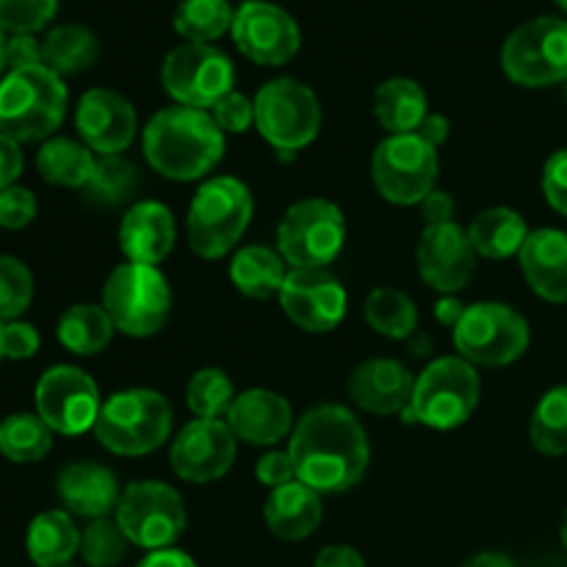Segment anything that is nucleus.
Listing matches in <instances>:
<instances>
[{
    "mask_svg": "<svg viewBox=\"0 0 567 567\" xmlns=\"http://www.w3.org/2000/svg\"><path fill=\"white\" fill-rule=\"evenodd\" d=\"M343 244L347 216L330 199H299L277 227V252L293 269H327L341 255Z\"/></svg>",
    "mask_w": 567,
    "mask_h": 567,
    "instance_id": "obj_8",
    "label": "nucleus"
},
{
    "mask_svg": "<svg viewBox=\"0 0 567 567\" xmlns=\"http://www.w3.org/2000/svg\"><path fill=\"white\" fill-rule=\"evenodd\" d=\"M563 543H565V548H567V513H565V520H563Z\"/></svg>",
    "mask_w": 567,
    "mask_h": 567,
    "instance_id": "obj_57",
    "label": "nucleus"
},
{
    "mask_svg": "<svg viewBox=\"0 0 567 567\" xmlns=\"http://www.w3.org/2000/svg\"><path fill=\"white\" fill-rule=\"evenodd\" d=\"M172 408L150 388H127L103 404L94 424L100 446L120 457H142L169 441Z\"/></svg>",
    "mask_w": 567,
    "mask_h": 567,
    "instance_id": "obj_5",
    "label": "nucleus"
},
{
    "mask_svg": "<svg viewBox=\"0 0 567 567\" xmlns=\"http://www.w3.org/2000/svg\"><path fill=\"white\" fill-rule=\"evenodd\" d=\"M97 158L92 150L72 138H48L37 155V169L53 186L86 188Z\"/></svg>",
    "mask_w": 567,
    "mask_h": 567,
    "instance_id": "obj_31",
    "label": "nucleus"
},
{
    "mask_svg": "<svg viewBox=\"0 0 567 567\" xmlns=\"http://www.w3.org/2000/svg\"><path fill=\"white\" fill-rule=\"evenodd\" d=\"M233 9L227 0H183L175 11V31L192 44H210L233 28Z\"/></svg>",
    "mask_w": 567,
    "mask_h": 567,
    "instance_id": "obj_36",
    "label": "nucleus"
},
{
    "mask_svg": "<svg viewBox=\"0 0 567 567\" xmlns=\"http://www.w3.org/2000/svg\"><path fill=\"white\" fill-rule=\"evenodd\" d=\"M59 0H0V31L33 33L53 20Z\"/></svg>",
    "mask_w": 567,
    "mask_h": 567,
    "instance_id": "obj_42",
    "label": "nucleus"
},
{
    "mask_svg": "<svg viewBox=\"0 0 567 567\" xmlns=\"http://www.w3.org/2000/svg\"><path fill=\"white\" fill-rule=\"evenodd\" d=\"M415 133H419L424 142H430L432 147H441V144L449 138V120L441 114H430L424 122H421V127Z\"/></svg>",
    "mask_w": 567,
    "mask_h": 567,
    "instance_id": "obj_53",
    "label": "nucleus"
},
{
    "mask_svg": "<svg viewBox=\"0 0 567 567\" xmlns=\"http://www.w3.org/2000/svg\"><path fill=\"white\" fill-rule=\"evenodd\" d=\"M64 567H70V565H64Z\"/></svg>",
    "mask_w": 567,
    "mask_h": 567,
    "instance_id": "obj_60",
    "label": "nucleus"
},
{
    "mask_svg": "<svg viewBox=\"0 0 567 567\" xmlns=\"http://www.w3.org/2000/svg\"><path fill=\"white\" fill-rule=\"evenodd\" d=\"M421 210H424V219L426 225H443V221H452L454 216V199L452 194L446 192H432L430 197L421 203Z\"/></svg>",
    "mask_w": 567,
    "mask_h": 567,
    "instance_id": "obj_50",
    "label": "nucleus"
},
{
    "mask_svg": "<svg viewBox=\"0 0 567 567\" xmlns=\"http://www.w3.org/2000/svg\"><path fill=\"white\" fill-rule=\"evenodd\" d=\"M374 116L391 136L415 133L430 116L424 89L410 78H391L374 94Z\"/></svg>",
    "mask_w": 567,
    "mask_h": 567,
    "instance_id": "obj_27",
    "label": "nucleus"
},
{
    "mask_svg": "<svg viewBox=\"0 0 567 567\" xmlns=\"http://www.w3.org/2000/svg\"><path fill=\"white\" fill-rule=\"evenodd\" d=\"M288 319L305 332H332L347 316V291L327 269H291L280 288Z\"/></svg>",
    "mask_w": 567,
    "mask_h": 567,
    "instance_id": "obj_18",
    "label": "nucleus"
},
{
    "mask_svg": "<svg viewBox=\"0 0 567 567\" xmlns=\"http://www.w3.org/2000/svg\"><path fill=\"white\" fill-rule=\"evenodd\" d=\"M255 127L280 155L291 158L321 131V105L313 89L297 78H277L255 94Z\"/></svg>",
    "mask_w": 567,
    "mask_h": 567,
    "instance_id": "obj_9",
    "label": "nucleus"
},
{
    "mask_svg": "<svg viewBox=\"0 0 567 567\" xmlns=\"http://www.w3.org/2000/svg\"><path fill=\"white\" fill-rule=\"evenodd\" d=\"M264 515L271 535H277L280 540H305V537H310L319 529L321 515H324L321 493H316L313 487L297 480L291 485H282L269 493Z\"/></svg>",
    "mask_w": 567,
    "mask_h": 567,
    "instance_id": "obj_26",
    "label": "nucleus"
},
{
    "mask_svg": "<svg viewBox=\"0 0 567 567\" xmlns=\"http://www.w3.org/2000/svg\"><path fill=\"white\" fill-rule=\"evenodd\" d=\"M236 391L221 369H199L186 385V404L197 419L219 421V415H227Z\"/></svg>",
    "mask_w": 567,
    "mask_h": 567,
    "instance_id": "obj_39",
    "label": "nucleus"
},
{
    "mask_svg": "<svg viewBox=\"0 0 567 567\" xmlns=\"http://www.w3.org/2000/svg\"><path fill=\"white\" fill-rule=\"evenodd\" d=\"M136 567H197L188 554L177 551V548H161V551H150Z\"/></svg>",
    "mask_w": 567,
    "mask_h": 567,
    "instance_id": "obj_52",
    "label": "nucleus"
},
{
    "mask_svg": "<svg viewBox=\"0 0 567 567\" xmlns=\"http://www.w3.org/2000/svg\"><path fill=\"white\" fill-rule=\"evenodd\" d=\"M238 437L227 421L194 419L172 441L169 463L181 480L192 485H208L221 480L236 463Z\"/></svg>",
    "mask_w": 567,
    "mask_h": 567,
    "instance_id": "obj_17",
    "label": "nucleus"
},
{
    "mask_svg": "<svg viewBox=\"0 0 567 567\" xmlns=\"http://www.w3.org/2000/svg\"><path fill=\"white\" fill-rule=\"evenodd\" d=\"M255 476H258L260 485H266L269 491H277V487L297 482V465H293L288 452H269L255 465Z\"/></svg>",
    "mask_w": 567,
    "mask_h": 567,
    "instance_id": "obj_46",
    "label": "nucleus"
},
{
    "mask_svg": "<svg viewBox=\"0 0 567 567\" xmlns=\"http://www.w3.org/2000/svg\"><path fill=\"white\" fill-rule=\"evenodd\" d=\"M142 147L147 164L166 181L192 183L219 164L225 155V133L208 111L169 105L147 122Z\"/></svg>",
    "mask_w": 567,
    "mask_h": 567,
    "instance_id": "obj_2",
    "label": "nucleus"
},
{
    "mask_svg": "<svg viewBox=\"0 0 567 567\" xmlns=\"http://www.w3.org/2000/svg\"><path fill=\"white\" fill-rule=\"evenodd\" d=\"M103 308L114 327L131 338H150L164 330L172 313L169 280L158 266L122 264L103 286Z\"/></svg>",
    "mask_w": 567,
    "mask_h": 567,
    "instance_id": "obj_7",
    "label": "nucleus"
},
{
    "mask_svg": "<svg viewBox=\"0 0 567 567\" xmlns=\"http://www.w3.org/2000/svg\"><path fill=\"white\" fill-rule=\"evenodd\" d=\"M22 175V153L20 142L0 133V192L14 186L17 177Z\"/></svg>",
    "mask_w": 567,
    "mask_h": 567,
    "instance_id": "obj_49",
    "label": "nucleus"
},
{
    "mask_svg": "<svg viewBox=\"0 0 567 567\" xmlns=\"http://www.w3.org/2000/svg\"><path fill=\"white\" fill-rule=\"evenodd\" d=\"M316 567H365V563L352 546H327L316 557Z\"/></svg>",
    "mask_w": 567,
    "mask_h": 567,
    "instance_id": "obj_51",
    "label": "nucleus"
},
{
    "mask_svg": "<svg viewBox=\"0 0 567 567\" xmlns=\"http://www.w3.org/2000/svg\"><path fill=\"white\" fill-rule=\"evenodd\" d=\"M83 144L100 155H122L136 136V109L114 89H89L75 111Z\"/></svg>",
    "mask_w": 567,
    "mask_h": 567,
    "instance_id": "obj_20",
    "label": "nucleus"
},
{
    "mask_svg": "<svg viewBox=\"0 0 567 567\" xmlns=\"http://www.w3.org/2000/svg\"><path fill=\"white\" fill-rule=\"evenodd\" d=\"M39 352V332L28 321H6L3 324V358L28 360Z\"/></svg>",
    "mask_w": 567,
    "mask_h": 567,
    "instance_id": "obj_47",
    "label": "nucleus"
},
{
    "mask_svg": "<svg viewBox=\"0 0 567 567\" xmlns=\"http://www.w3.org/2000/svg\"><path fill=\"white\" fill-rule=\"evenodd\" d=\"M227 426L249 446H275L293 432V410L280 393L249 388L233 399Z\"/></svg>",
    "mask_w": 567,
    "mask_h": 567,
    "instance_id": "obj_22",
    "label": "nucleus"
},
{
    "mask_svg": "<svg viewBox=\"0 0 567 567\" xmlns=\"http://www.w3.org/2000/svg\"><path fill=\"white\" fill-rule=\"evenodd\" d=\"M502 70L526 89L567 83V20L537 17L515 28L502 48Z\"/></svg>",
    "mask_w": 567,
    "mask_h": 567,
    "instance_id": "obj_11",
    "label": "nucleus"
},
{
    "mask_svg": "<svg viewBox=\"0 0 567 567\" xmlns=\"http://www.w3.org/2000/svg\"><path fill=\"white\" fill-rule=\"evenodd\" d=\"M557 6H559V9H563L565 14H567V0H557Z\"/></svg>",
    "mask_w": 567,
    "mask_h": 567,
    "instance_id": "obj_59",
    "label": "nucleus"
},
{
    "mask_svg": "<svg viewBox=\"0 0 567 567\" xmlns=\"http://www.w3.org/2000/svg\"><path fill=\"white\" fill-rule=\"evenodd\" d=\"M66 114V86L48 66L14 70L0 81V133L14 142H39L59 131Z\"/></svg>",
    "mask_w": 567,
    "mask_h": 567,
    "instance_id": "obj_3",
    "label": "nucleus"
},
{
    "mask_svg": "<svg viewBox=\"0 0 567 567\" xmlns=\"http://www.w3.org/2000/svg\"><path fill=\"white\" fill-rule=\"evenodd\" d=\"M89 197L100 205H122L138 188V169L125 155H100L89 181Z\"/></svg>",
    "mask_w": 567,
    "mask_h": 567,
    "instance_id": "obj_38",
    "label": "nucleus"
},
{
    "mask_svg": "<svg viewBox=\"0 0 567 567\" xmlns=\"http://www.w3.org/2000/svg\"><path fill=\"white\" fill-rule=\"evenodd\" d=\"M252 194L236 177H210L197 188L188 208V247L205 260L236 249L252 219Z\"/></svg>",
    "mask_w": 567,
    "mask_h": 567,
    "instance_id": "obj_4",
    "label": "nucleus"
},
{
    "mask_svg": "<svg viewBox=\"0 0 567 567\" xmlns=\"http://www.w3.org/2000/svg\"><path fill=\"white\" fill-rule=\"evenodd\" d=\"M55 491H59V498L70 513L89 520L109 518L122 496L116 476L97 463L66 465L55 480Z\"/></svg>",
    "mask_w": 567,
    "mask_h": 567,
    "instance_id": "obj_25",
    "label": "nucleus"
},
{
    "mask_svg": "<svg viewBox=\"0 0 567 567\" xmlns=\"http://www.w3.org/2000/svg\"><path fill=\"white\" fill-rule=\"evenodd\" d=\"M465 308H468V305L460 302V299L454 297V293H446V297H441L435 302V319L441 321V324L452 327V330H454V327H457V321L463 319Z\"/></svg>",
    "mask_w": 567,
    "mask_h": 567,
    "instance_id": "obj_54",
    "label": "nucleus"
},
{
    "mask_svg": "<svg viewBox=\"0 0 567 567\" xmlns=\"http://www.w3.org/2000/svg\"><path fill=\"white\" fill-rule=\"evenodd\" d=\"M454 349L471 365L502 369L529 349V321L504 302L468 305L454 327Z\"/></svg>",
    "mask_w": 567,
    "mask_h": 567,
    "instance_id": "obj_10",
    "label": "nucleus"
},
{
    "mask_svg": "<svg viewBox=\"0 0 567 567\" xmlns=\"http://www.w3.org/2000/svg\"><path fill=\"white\" fill-rule=\"evenodd\" d=\"M25 548L33 565L64 567L81 548V532L64 509H50L31 520Z\"/></svg>",
    "mask_w": 567,
    "mask_h": 567,
    "instance_id": "obj_28",
    "label": "nucleus"
},
{
    "mask_svg": "<svg viewBox=\"0 0 567 567\" xmlns=\"http://www.w3.org/2000/svg\"><path fill=\"white\" fill-rule=\"evenodd\" d=\"M465 567H515V563L507 557V554L485 551V554H476L474 559H468Z\"/></svg>",
    "mask_w": 567,
    "mask_h": 567,
    "instance_id": "obj_55",
    "label": "nucleus"
},
{
    "mask_svg": "<svg viewBox=\"0 0 567 567\" xmlns=\"http://www.w3.org/2000/svg\"><path fill=\"white\" fill-rule=\"evenodd\" d=\"M214 120L216 125L221 127V133L249 131V125H255V103L233 89L230 94H225V97L214 105Z\"/></svg>",
    "mask_w": 567,
    "mask_h": 567,
    "instance_id": "obj_44",
    "label": "nucleus"
},
{
    "mask_svg": "<svg viewBox=\"0 0 567 567\" xmlns=\"http://www.w3.org/2000/svg\"><path fill=\"white\" fill-rule=\"evenodd\" d=\"M3 70H6V37L3 31H0V75H3Z\"/></svg>",
    "mask_w": 567,
    "mask_h": 567,
    "instance_id": "obj_56",
    "label": "nucleus"
},
{
    "mask_svg": "<svg viewBox=\"0 0 567 567\" xmlns=\"http://www.w3.org/2000/svg\"><path fill=\"white\" fill-rule=\"evenodd\" d=\"M480 374L476 365L454 358H437L419 374L413 399L408 408V421L430 426V430H457L474 415L480 404Z\"/></svg>",
    "mask_w": 567,
    "mask_h": 567,
    "instance_id": "obj_6",
    "label": "nucleus"
},
{
    "mask_svg": "<svg viewBox=\"0 0 567 567\" xmlns=\"http://www.w3.org/2000/svg\"><path fill=\"white\" fill-rule=\"evenodd\" d=\"M233 42L260 66H282L299 53V25L282 6L269 0H244L233 17Z\"/></svg>",
    "mask_w": 567,
    "mask_h": 567,
    "instance_id": "obj_16",
    "label": "nucleus"
},
{
    "mask_svg": "<svg viewBox=\"0 0 567 567\" xmlns=\"http://www.w3.org/2000/svg\"><path fill=\"white\" fill-rule=\"evenodd\" d=\"M532 446L548 457L567 454V385L551 388L537 402L529 424Z\"/></svg>",
    "mask_w": 567,
    "mask_h": 567,
    "instance_id": "obj_37",
    "label": "nucleus"
},
{
    "mask_svg": "<svg viewBox=\"0 0 567 567\" xmlns=\"http://www.w3.org/2000/svg\"><path fill=\"white\" fill-rule=\"evenodd\" d=\"M520 271L537 297L546 302H567V233L543 227L526 236L518 252Z\"/></svg>",
    "mask_w": 567,
    "mask_h": 567,
    "instance_id": "obj_24",
    "label": "nucleus"
},
{
    "mask_svg": "<svg viewBox=\"0 0 567 567\" xmlns=\"http://www.w3.org/2000/svg\"><path fill=\"white\" fill-rule=\"evenodd\" d=\"M116 327L103 305H72L59 321V341L66 352L92 358L114 338Z\"/></svg>",
    "mask_w": 567,
    "mask_h": 567,
    "instance_id": "obj_32",
    "label": "nucleus"
},
{
    "mask_svg": "<svg viewBox=\"0 0 567 567\" xmlns=\"http://www.w3.org/2000/svg\"><path fill=\"white\" fill-rule=\"evenodd\" d=\"M363 316L371 330L391 341H410L419 332V308L399 288H374L365 297Z\"/></svg>",
    "mask_w": 567,
    "mask_h": 567,
    "instance_id": "obj_33",
    "label": "nucleus"
},
{
    "mask_svg": "<svg viewBox=\"0 0 567 567\" xmlns=\"http://www.w3.org/2000/svg\"><path fill=\"white\" fill-rule=\"evenodd\" d=\"M103 410L97 382L75 365H53L37 382V415L59 435L94 430Z\"/></svg>",
    "mask_w": 567,
    "mask_h": 567,
    "instance_id": "obj_15",
    "label": "nucleus"
},
{
    "mask_svg": "<svg viewBox=\"0 0 567 567\" xmlns=\"http://www.w3.org/2000/svg\"><path fill=\"white\" fill-rule=\"evenodd\" d=\"M476 249L471 244L468 230L457 221L426 225L419 241V271L424 282L435 291L446 293L463 291L474 277Z\"/></svg>",
    "mask_w": 567,
    "mask_h": 567,
    "instance_id": "obj_19",
    "label": "nucleus"
},
{
    "mask_svg": "<svg viewBox=\"0 0 567 567\" xmlns=\"http://www.w3.org/2000/svg\"><path fill=\"white\" fill-rule=\"evenodd\" d=\"M526 236H529V227H526L524 216L513 208L482 210L468 227V238L476 255H485L491 260H507L518 255Z\"/></svg>",
    "mask_w": 567,
    "mask_h": 567,
    "instance_id": "obj_29",
    "label": "nucleus"
},
{
    "mask_svg": "<svg viewBox=\"0 0 567 567\" xmlns=\"http://www.w3.org/2000/svg\"><path fill=\"white\" fill-rule=\"evenodd\" d=\"M297 480L316 493H347L365 476L371 463L369 435L352 410L319 404L299 419L288 446Z\"/></svg>",
    "mask_w": 567,
    "mask_h": 567,
    "instance_id": "obj_1",
    "label": "nucleus"
},
{
    "mask_svg": "<svg viewBox=\"0 0 567 567\" xmlns=\"http://www.w3.org/2000/svg\"><path fill=\"white\" fill-rule=\"evenodd\" d=\"M37 216V197L22 186H9L0 192V227L22 230Z\"/></svg>",
    "mask_w": 567,
    "mask_h": 567,
    "instance_id": "obj_43",
    "label": "nucleus"
},
{
    "mask_svg": "<svg viewBox=\"0 0 567 567\" xmlns=\"http://www.w3.org/2000/svg\"><path fill=\"white\" fill-rule=\"evenodd\" d=\"M543 194L557 214L567 216V150H559L543 169Z\"/></svg>",
    "mask_w": 567,
    "mask_h": 567,
    "instance_id": "obj_45",
    "label": "nucleus"
},
{
    "mask_svg": "<svg viewBox=\"0 0 567 567\" xmlns=\"http://www.w3.org/2000/svg\"><path fill=\"white\" fill-rule=\"evenodd\" d=\"M6 66H9V72L42 66V42H37L33 33H14L6 42Z\"/></svg>",
    "mask_w": 567,
    "mask_h": 567,
    "instance_id": "obj_48",
    "label": "nucleus"
},
{
    "mask_svg": "<svg viewBox=\"0 0 567 567\" xmlns=\"http://www.w3.org/2000/svg\"><path fill=\"white\" fill-rule=\"evenodd\" d=\"M0 358H3V324H0Z\"/></svg>",
    "mask_w": 567,
    "mask_h": 567,
    "instance_id": "obj_58",
    "label": "nucleus"
},
{
    "mask_svg": "<svg viewBox=\"0 0 567 567\" xmlns=\"http://www.w3.org/2000/svg\"><path fill=\"white\" fill-rule=\"evenodd\" d=\"M131 540L116 518H97L81 532V557L89 567H116L125 559Z\"/></svg>",
    "mask_w": 567,
    "mask_h": 567,
    "instance_id": "obj_40",
    "label": "nucleus"
},
{
    "mask_svg": "<svg viewBox=\"0 0 567 567\" xmlns=\"http://www.w3.org/2000/svg\"><path fill=\"white\" fill-rule=\"evenodd\" d=\"M97 37L83 25H61L44 37L42 64L55 75H75L97 59Z\"/></svg>",
    "mask_w": 567,
    "mask_h": 567,
    "instance_id": "obj_34",
    "label": "nucleus"
},
{
    "mask_svg": "<svg viewBox=\"0 0 567 567\" xmlns=\"http://www.w3.org/2000/svg\"><path fill=\"white\" fill-rule=\"evenodd\" d=\"M415 377L399 360L374 358L360 363L347 382V391L360 410L374 415L408 413Z\"/></svg>",
    "mask_w": 567,
    "mask_h": 567,
    "instance_id": "obj_21",
    "label": "nucleus"
},
{
    "mask_svg": "<svg viewBox=\"0 0 567 567\" xmlns=\"http://www.w3.org/2000/svg\"><path fill=\"white\" fill-rule=\"evenodd\" d=\"M33 299V275L22 260L0 258V324L17 321Z\"/></svg>",
    "mask_w": 567,
    "mask_h": 567,
    "instance_id": "obj_41",
    "label": "nucleus"
},
{
    "mask_svg": "<svg viewBox=\"0 0 567 567\" xmlns=\"http://www.w3.org/2000/svg\"><path fill=\"white\" fill-rule=\"evenodd\" d=\"M177 241L175 216L158 199H142L131 205L120 225V247L131 264L158 266L169 258Z\"/></svg>",
    "mask_w": 567,
    "mask_h": 567,
    "instance_id": "obj_23",
    "label": "nucleus"
},
{
    "mask_svg": "<svg viewBox=\"0 0 567 567\" xmlns=\"http://www.w3.org/2000/svg\"><path fill=\"white\" fill-rule=\"evenodd\" d=\"M114 513L131 546L147 551L172 548L186 529L183 496L166 482H133L122 491Z\"/></svg>",
    "mask_w": 567,
    "mask_h": 567,
    "instance_id": "obj_13",
    "label": "nucleus"
},
{
    "mask_svg": "<svg viewBox=\"0 0 567 567\" xmlns=\"http://www.w3.org/2000/svg\"><path fill=\"white\" fill-rule=\"evenodd\" d=\"M161 83L177 105L214 109L225 94L233 92L236 66L225 50L214 44H181L169 50L161 66Z\"/></svg>",
    "mask_w": 567,
    "mask_h": 567,
    "instance_id": "obj_14",
    "label": "nucleus"
},
{
    "mask_svg": "<svg viewBox=\"0 0 567 567\" xmlns=\"http://www.w3.org/2000/svg\"><path fill=\"white\" fill-rule=\"evenodd\" d=\"M437 172V147L419 136H388L371 158V181L382 199L391 205H421L435 192Z\"/></svg>",
    "mask_w": 567,
    "mask_h": 567,
    "instance_id": "obj_12",
    "label": "nucleus"
},
{
    "mask_svg": "<svg viewBox=\"0 0 567 567\" xmlns=\"http://www.w3.org/2000/svg\"><path fill=\"white\" fill-rule=\"evenodd\" d=\"M53 446V430L39 415L17 413L0 424V454L11 463H39Z\"/></svg>",
    "mask_w": 567,
    "mask_h": 567,
    "instance_id": "obj_35",
    "label": "nucleus"
},
{
    "mask_svg": "<svg viewBox=\"0 0 567 567\" xmlns=\"http://www.w3.org/2000/svg\"><path fill=\"white\" fill-rule=\"evenodd\" d=\"M286 260L280 252L269 247H241L233 255L230 264V280L244 297L249 299H269L280 293L282 282H286Z\"/></svg>",
    "mask_w": 567,
    "mask_h": 567,
    "instance_id": "obj_30",
    "label": "nucleus"
}]
</instances>
